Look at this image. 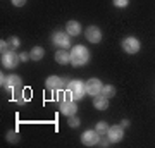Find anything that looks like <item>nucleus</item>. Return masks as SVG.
Here are the masks:
<instances>
[{
  "label": "nucleus",
  "mask_w": 155,
  "mask_h": 148,
  "mask_svg": "<svg viewBox=\"0 0 155 148\" xmlns=\"http://www.w3.org/2000/svg\"><path fill=\"white\" fill-rule=\"evenodd\" d=\"M90 61V52L86 50V47L83 45H76V47H72L71 50V64L72 66H84L86 62Z\"/></svg>",
  "instance_id": "obj_1"
},
{
  "label": "nucleus",
  "mask_w": 155,
  "mask_h": 148,
  "mask_svg": "<svg viewBox=\"0 0 155 148\" xmlns=\"http://www.w3.org/2000/svg\"><path fill=\"white\" fill-rule=\"evenodd\" d=\"M84 93H86V84L83 81H71L69 86H67V97L71 100H79L83 98Z\"/></svg>",
  "instance_id": "obj_2"
},
{
  "label": "nucleus",
  "mask_w": 155,
  "mask_h": 148,
  "mask_svg": "<svg viewBox=\"0 0 155 148\" xmlns=\"http://www.w3.org/2000/svg\"><path fill=\"white\" fill-rule=\"evenodd\" d=\"M19 61H21V57H19L14 50H7V52L2 54V64H4V67H7V69H14V67L19 64Z\"/></svg>",
  "instance_id": "obj_3"
},
{
  "label": "nucleus",
  "mask_w": 155,
  "mask_h": 148,
  "mask_svg": "<svg viewBox=\"0 0 155 148\" xmlns=\"http://www.w3.org/2000/svg\"><path fill=\"white\" fill-rule=\"evenodd\" d=\"M69 36H71V35L57 31V33H54V36H52V43L57 45V47H61V48H69V47H71V38H69Z\"/></svg>",
  "instance_id": "obj_4"
},
{
  "label": "nucleus",
  "mask_w": 155,
  "mask_h": 148,
  "mask_svg": "<svg viewBox=\"0 0 155 148\" xmlns=\"http://www.w3.org/2000/svg\"><path fill=\"white\" fill-rule=\"evenodd\" d=\"M122 50L127 54H138L140 52V41L134 36H127L122 40Z\"/></svg>",
  "instance_id": "obj_5"
},
{
  "label": "nucleus",
  "mask_w": 155,
  "mask_h": 148,
  "mask_svg": "<svg viewBox=\"0 0 155 148\" xmlns=\"http://www.w3.org/2000/svg\"><path fill=\"white\" fill-rule=\"evenodd\" d=\"M100 141V134L97 131H91V129H88V131H84L83 134H81V143L83 145H86V146H93V145H98Z\"/></svg>",
  "instance_id": "obj_6"
},
{
  "label": "nucleus",
  "mask_w": 155,
  "mask_h": 148,
  "mask_svg": "<svg viewBox=\"0 0 155 148\" xmlns=\"http://www.w3.org/2000/svg\"><path fill=\"white\" fill-rule=\"evenodd\" d=\"M61 112L66 117H71V115H76L78 112V105H76V100H71L67 98L64 102H61Z\"/></svg>",
  "instance_id": "obj_7"
},
{
  "label": "nucleus",
  "mask_w": 155,
  "mask_h": 148,
  "mask_svg": "<svg viewBox=\"0 0 155 148\" xmlns=\"http://www.w3.org/2000/svg\"><path fill=\"white\" fill-rule=\"evenodd\" d=\"M102 88H104V84L97 77H91V79L86 81V93L91 95V97H97V95L102 93Z\"/></svg>",
  "instance_id": "obj_8"
},
{
  "label": "nucleus",
  "mask_w": 155,
  "mask_h": 148,
  "mask_svg": "<svg viewBox=\"0 0 155 148\" xmlns=\"http://www.w3.org/2000/svg\"><path fill=\"white\" fill-rule=\"evenodd\" d=\"M124 127L122 126H112L109 127V133H107V136H109V141L110 143H119L124 138V131H122Z\"/></svg>",
  "instance_id": "obj_9"
},
{
  "label": "nucleus",
  "mask_w": 155,
  "mask_h": 148,
  "mask_svg": "<svg viewBox=\"0 0 155 148\" xmlns=\"http://www.w3.org/2000/svg\"><path fill=\"white\" fill-rule=\"evenodd\" d=\"M86 40L91 41V43H98L100 40H102V31H100V28L90 26L88 29H86Z\"/></svg>",
  "instance_id": "obj_10"
},
{
  "label": "nucleus",
  "mask_w": 155,
  "mask_h": 148,
  "mask_svg": "<svg viewBox=\"0 0 155 148\" xmlns=\"http://www.w3.org/2000/svg\"><path fill=\"white\" fill-rule=\"evenodd\" d=\"M66 31H67V35H71V36H78V35L81 33V24L78 21H67Z\"/></svg>",
  "instance_id": "obj_11"
},
{
  "label": "nucleus",
  "mask_w": 155,
  "mask_h": 148,
  "mask_svg": "<svg viewBox=\"0 0 155 148\" xmlns=\"http://www.w3.org/2000/svg\"><path fill=\"white\" fill-rule=\"evenodd\" d=\"M93 107L97 110H105L109 107V98H105L104 95H97L93 98Z\"/></svg>",
  "instance_id": "obj_12"
},
{
  "label": "nucleus",
  "mask_w": 155,
  "mask_h": 148,
  "mask_svg": "<svg viewBox=\"0 0 155 148\" xmlns=\"http://www.w3.org/2000/svg\"><path fill=\"white\" fill-rule=\"evenodd\" d=\"M61 84H62V79L59 76H48L47 81H45V86L48 88V90H59Z\"/></svg>",
  "instance_id": "obj_13"
},
{
  "label": "nucleus",
  "mask_w": 155,
  "mask_h": 148,
  "mask_svg": "<svg viewBox=\"0 0 155 148\" xmlns=\"http://www.w3.org/2000/svg\"><path fill=\"white\" fill-rule=\"evenodd\" d=\"M4 86L9 88V90H16L17 86H21V77L16 76V74H12V76H7L5 84H4Z\"/></svg>",
  "instance_id": "obj_14"
},
{
  "label": "nucleus",
  "mask_w": 155,
  "mask_h": 148,
  "mask_svg": "<svg viewBox=\"0 0 155 148\" xmlns=\"http://www.w3.org/2000/svg\"><path fill=\"white\" fill-rule=\"evenodd\" d=\"M55 61L59 62V64H62V66H64V64H69V62H71V54L62 48L55 54Z\"/></svg>",
  "instance_id": "obj_15"
},
{
  "label": "nucleus",
  "mask_w": 155,
  "mask_h": 148,
  "mask_svg": "<svg viewBox=\"0 0 155 148\" xmlns=\"http://www.w3.org/2000/svg\"><path fill=\"white\" fill-rule=\"evenodd\" d=\"M100 95H104L105 98H110V97L116 95V88L110 86V84H105V86L102 88V93H100Z\"/></svg>",
  "instance_id": "obj_16"
},
{
  "label": "nucleus",
  "mask_w": 155,
  "mask_h": 148,
  "mask_svg": "<svg viewBox=\"0 0 155 148\" xmlns=\"http://www.w3.org/2000/svg\"><path fill=\"white\" fill-rule=\"evenodd\" d=\"M43 48L41 47H35L33 50H31V59L33 61H41V57H43Z\"/></svg>",
  "instance_id": "obj_17"
},
{
  "label": "nucleus",
  "mask_w": 155,
  "mask_h": 148,
  "mask_svg": "<svg viewBox=\"0 0 155 148\" xmlns=\"http://www.w3.org/2000/svg\"><path fill=\"white\" fill-rule=\"evenodd\" d=\"M95 131L98 133L100 136H102V134H107V133H109V126H107V122L100 121L98 124H97V127H95Z\"/></svg>",
  "instance_id": "obj_18"
},
{
  "label": "nucleus",
  "mask_w": 155,
  "mask_h": 148,
  "mask_svg": "<svg viewBox=\"0 0 155 148\" xmlns=\"http://www.w3.org/2000/svg\"><path fill=\"white\" fill-rule=\"evenodd\" d=\"M67 124H69L71 127H78V126H79V119H78L76 115H71V117H69V122H67Z\"/></svg>",
  "instance_id": "obj_19"
},
{
  "label": "nucleus",
  "mask_w": 155,
  "mask_h": 148,
  "mask_svg": "<svg viewBox=\"0 0 155 148\" xmlns=\"http://www.w3.org/2000/svg\"><path fill=\"white\" fill-rule=\"evenodd\" d=\"M7 140H9L11 143H17V141H19V138H17V134H16L14 131H9V133H7Z\"/></svg>",
  "instance_id": "obj_20"
},
{
  "label": "nucleus",
  "mask_w": 155,
  "mask_h": 148,
  "mask_svg": "<svg viewBox=\"0 0 155 148\" xmlns=\"http://www.w3.org/2000/svg\"><path fill=\"white\" fill-rule=\"evenodd\" d=\"M127 4H129V0H114V5L116 7H127Z\"/></svg>",
  "instance_id": "obj_21"
},
{
  "label": "nucleus",
  "mask_w": 155,
  "mask_h": 148,
  "mask_svg": "<svg viewBox=\"0 0 155 148\" xmlns=\"http://www.w3.org/2000/svg\"><path fill=\"white\" fill-rule=\"evenodd\" d=\"M19 38H16V36H12L11 40H9V45H11V48H16V47H19Z\"/></svg>",
  "instance_id": "obj_22"
},
{
  "label": "nucleus",
  "mask_w": 155,
  "mask_h": 148,
  "mask_svg": "<svg viewBox=\"0 0 155 148\" xmlns=\"http://www.w3.org/2000/svg\"><path fill=\"white\" fill-rule=\"evenodd\" d=\"M19 57H21V61H22V62H26V61H29L31 54H28V52H22V54H19Z\"/></svg>",
  "instance_id": "obj_23"
},
{
  "label": "nucleus",
  "mask_w": 155,
  "mask_h": 148,
  "mask_svg": "<svg viewBox=\"0 0 155 148\" xmlns=\"http://www.w3.org/2000/svg\"><path fill=\"white\" fill-rule=\"evenodd\" d=\"M26 4V0H12V5H16V7H22Z\"/></svg>",
  "instance_id": "obj_24"
},
{
  "label": "nucleus",
  "mask_w": 155,
  "mask_h": 148,
  "mask_svg": "<svg viewBox=\"0 0 155 148\" xmlns=\"http://www.w3.org/2000/svg\"><path fill=\"white\" fill-rule=\"evenodd\" d=\"M9 47H11V45L7 43V41H4V40H2V43H0V48H2V54H4V52H7V48H9Z\"/></svg>",
  "instance_id": "obj_25"
},
{
  "label": "nucleus",
  "mask_w": 155,
  "mask_h": 148,
  "mask_svg": "<svg viewBox=\"0 0 155 148\" xmlns=\"http://www.w3.org/2000/svg\"><path fill=\"white\" fill-rule=\"evenodd\" d=\"M121 126L122 127H127V126H129V121H126V119H124V121L121 122Z\"/></svg>",
  "instance_id": "obj_26"
}]
</instances>
